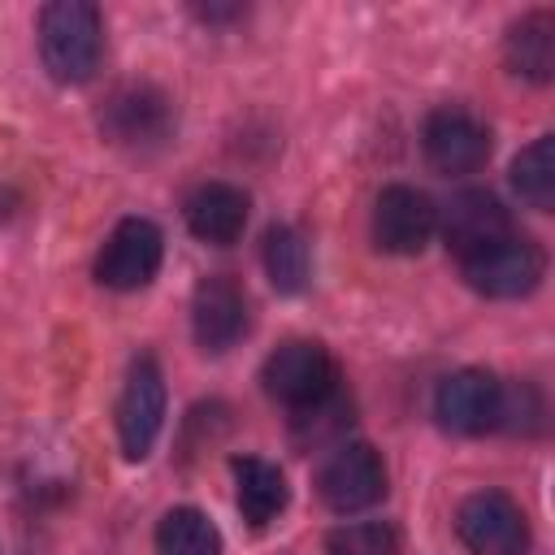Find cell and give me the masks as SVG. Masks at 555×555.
I'll list each match as a JSON object with an SVG mask.
<instances>
[{
  "label": "cell",
  "mask_w": 555,
  "mask_h": 555,
  "mask_svg": "<svg viewBox=\"0 0 555 555\" xmlns=\"http://www.w3.org/2000/svg\"><path fill=\"white\" fill-rule=\"evenodd\" d=\"M104 17L91 0H52L39 9V56L56 82H87L100 65Z\"/></svg>",
  "instance_id": "6da1fadb"
},
{
  "label": "cell",
  "mask_w": 555,
  "mask_h": 555,
  "mask_svg": "<svg viewBox=\"0 0 555 555\" xmlns=\"http://www.w3.org/2000/svg\"><path fill=\"white\" fill-rule=\"evenodd\" d=\"M260 382L278 403H286L291 412H304V408H317L321 399H330L338 390V369L321 343L291 338L264 360Z\"/></svg>",
  "instance_id": "7a4b0ae2"
},
{
  "label": "cell",
  "mask_w": 555,
  "mask_h": 555,
  "mask_svg": "<svg viewBox=\"0 0 555 555\" xmlns=\"http://www.w3.org/2000/svg\"><path fill=\"white\" fill-rule=\"evenodd\" d=\"M100 130L117 147H160L173 134V104L152 82H126L104 100Z\"/></svg>",
  "instance_id": "3957f363"
},
{
  "label": "cell",
  "mask_w": 555,
  "mask_h": 555,
  "mask_svg": "<svg viewBox=\"0 0 555 555\" xmlns=\"http://www.w3.org/2000/svg\"><path fill=\"white\" fill-rule=\"evenodd\" d=\"M165 260V234L147 217H126L113 225L95 256V278L108 291H139L160 273Z\"/></svg>",
  "instance_id": "277c9868"
},
{
  "label": "cell",
  "mask_w": 555,
  "mask_h": 555,
  "mask_svg": "<svg viewBox=\"0 0 555 555\" xmlns=\"http://www.w3.org/2000/svg\"><path fill=\"white\" fill-rule=\"evenodd\" d=\"M460 269H464V282L477 295H486V299H520V295L538 291V282L546 273V256H542L538 243L507 234L494 247L460 260Z\"/></svg>",
  "instance_id": "5b68a950"
},
{
  "label": "cell",
  "mask_w": 555,
  "mask_h": 555,
  "mask_svg": "<svg viewBox=\"0 0 555 555\" xmlns=\"http://www.w3.org/2000/svg\"><path fill=\"white\" fill-rule=\"evenodd\" d=\"M165 425V377L152 356H139L117 399V438L126 460H147Z\"/></svg>",
  "instance_id": "8992f818"
},
{
  "label": "cell",
  "mask_w": 555,
  "mask_h": 555,
  "mask_svg": "<svg viewBox=\"0 0 555 555\" xmlns=\"http://www.w3.org/2000/svg\"><path fill=\"white\" fill-rule=\"evenodd\" d=\"M317 490L330 512H364L386 494V464L369 442H343L317 473Z\"/></svg>",
  "instance_id": "52a82bcc"
},
{
  "label": "cell",
  "mask_w": 555,
  "mask_h": 555,
  "mask_svg": "<svg viewBox=\"0 0 555 555\" xmlns=\"http://www.w3.org/2000/svg\"><path fill=\"white\" fill-rule=\"evenodd\" d=\"M455 533L473 555H520L529 546L525 512L503 490H477L455 512Z\"/></svg>",
  "instance_id": "ba28073f"
},
{
  "label": "cell",
  "mask_w": 555,
  "mask_h": 555,
  "mask_svg": "<svg viewBox=\"0 0 555 555\" xmlns=\"http://www.w3.org/2000/svg\"><path fill=\"white\" fill-rule=\"evenodd\" d=\"M434 416L451 434H490L503 416V382L486 369H455L434 390Z\"/></svg>",
  "instance_id": "9c48e42d"
},
{
  "label": "cell",
  "mask_w": 555,
  "mask_h": 555,
  "mask_svg": "<svg viewBox=\"0 0 555 555\" xmlns=\"http://www.w3.org/2000/svg\"><path fill=\"white\" fill-rule=\"evenodd\" d=\"M438 230V208L425 191L416 186H386L373 204V238L382 251H395V256H416L425 251V243L434 238Z\"/></svg>",
  "instance_id": "30bf717a"
},
{
  "label": "cell",
  "mask_w": 555,
  "mask_h": 555,
  "mask_svg": "<svg viewBox=\"0 0 555 555\" xmlns=\"http://www.w3.org/2000/svg\"><path fill=\"white\" fill-rule=\"evenodd\" d=\"M421 143H425V160L451 178L481 169L490 156V130L468 108H434Z\"/></svg>",
  "instance_id": "8fae6325"
},
{
  "label": "cell",
  "mask_w": 555,
  "mask_h": 555,
  "mask_svg": "<svg viewBox=\"0 0 555 555\" xmlns=\"http://www.w3.org/2000/svg\"><path fill=\"white\" fill-rule=\"evenodd\" d=\"M438 230H442L447 251L455 260H468V256L494 247L499 238H507L512 234V217L490 191H460L438 212Z\"/></svg>",
  "instance_id": "7c38bea8"
},
{
  "label": "cell",
  "mask_w": 555,
  "mask_h": 555,
  "mask_svg": "<svg viewBox=\"0 0 555 555\" xmlns=\"http://www.w3.org/2000/svg\"><path fill=\"white\" fill-rule=\"evenodd\" d=\"M247 295L234 278L225 273H212L195 286L191 295V330H195V343L208 351V356H221L230 351L243 334H247Z\"/></svg>",
  "instance_id": "4fadbf2b"
},
{
  "label": "cell",
  "mask_w": 555,
  "mask_h": 555,
  "mask_svg": "<svg viewBox=\"0 0 555 555\" xmlns=\"http://www.w3.org/2000/svg\"><path fill=\"white\" fill-rule=\"evenodd\" d=\"M247 191L230 186V182H204L186 195V230L199 238V243H212V247H230L243 225H247Z\"/></svg>",
  "instance_id": "5bb4252c"
},
{
  "label": "cell",
  "mask_w": 555,
  "mask_h": 555,
  "mask_svg": "<svg viewBox=\"0 0 555 555\" xmlns=\"http://www.w3.org/2000/svg\"><path fill=\"white\" fill-rule=\"evenodd\" d=\"M230 473H234V503L251 529H264L269 520H278L286 512L291 486L278 464H269L260 455H238V460H230Z\"/></svg>",
  "instance_id": "9a60e30c"
},
{
  "label": "cell",
  "mask_w": 555,
  "mask_h": 555,
  "mask_svg": "<svg viewBox=\"0 0 555 555\" xmlns=\"http://www.w3.org/2000/svg\"><path fill=\"white\" fill-rule=\"evenodd\" d=\"M503 56H507L512 74H520L529 82H551V74H555V17L546 9L525 13L503 39Z\"/></svg>",
  "instance_id": "2e32d148"
},
{
  "label": "cell",
  "mask_w": 555,
  "mask_h": 555,
  "mask_svg": "<svg viewBox=\"0 0 555 555\" xmlns=\"http://www.w3.org/2000/svg\"><path fill=\"white\" fill-rule=\"evenodd\" d=\"M512 186L529 208H555V134H538L529 147H520L512 160Z\"/></svg>",
  "instance_id": "e0dca14e"
},
{
  "label": "cell",
  "mask_w": 555,
  "mask_h": 555,
  "mask_svg": "<svg viewBox=\"0 0 555 555\" xmlns=\"http://www.w3.org/2000/svg\"><path fill=\"white\" fill-rule=\"evenodd\" d=\"M156 555H221V533L199 507H169L156 525Z\"/></svg>",
  "instance_id": "ac0fdd59"
},
{
  "label": "cell",
  "mask_w": 555,
  "mask_h": 555,
  "mask_svg": "<svg viewBox=\"0 0 555 555\" xmlns=\"http://www.w3.org/2000/svg\"><path fill=\"white\" fill-rule=\"evenodd\" d=\"M308 264H312L308 238L295 225H269V234H264V273L273 282V291H282V295L304 291Z\"/></svg>",
  "instance_id": "d6986e66"
},
{
  "label": "cell",
  "mask_w": 555,
  "mask_h": 555,
  "mask_svg": "<svg viewBox=\"0 0 555 555\" xmlns=\"http://www.w3.org/2000/svg\"><path fill=\"white\" fill-rule=\"evenodd\" d=\"M325 551L330 555H399V533L386 520H351L330 529Z\"/></svg>",
  "instance_id": "ffe728a7"
}]
</instances>
